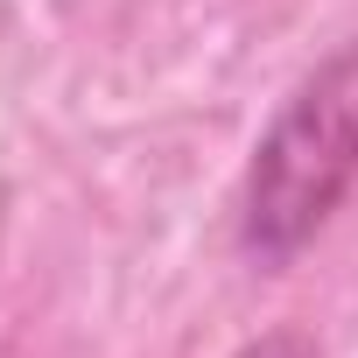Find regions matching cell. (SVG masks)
Listing matches in <instances>:
<instances>
[{
	"instance_id": "cell-1",
	"label": "cell",
	"mask_w": 358,
	"mask_h": 358,
	"mask_svg": "<svg viewBox=\"0 0 358 358\" xmlns=\"http://www.w3.org/2000/svg\"><path fill=\"white\" fill-rule=\"evenodd\" d=\"M351 190H358V36L330 50L253 141L239 190V246L260 267H288Z\"/></svg>"
},
{
	"instance_id": "cell-2",
	"label": "cell",
	"mask_w": 358,
	"mask_h": 358,
	"mask_svg": "<svg viewBox=\"0 0 358 358\" xmlns=\"http://www.w3.org/2000/svg\"><path fill=\"white\" fill-rule=\"evenodd\" d=\"M232 358H316V351H309V337H302V330H267V337L239 344Z\"/></svg>"
}]
</instances>
